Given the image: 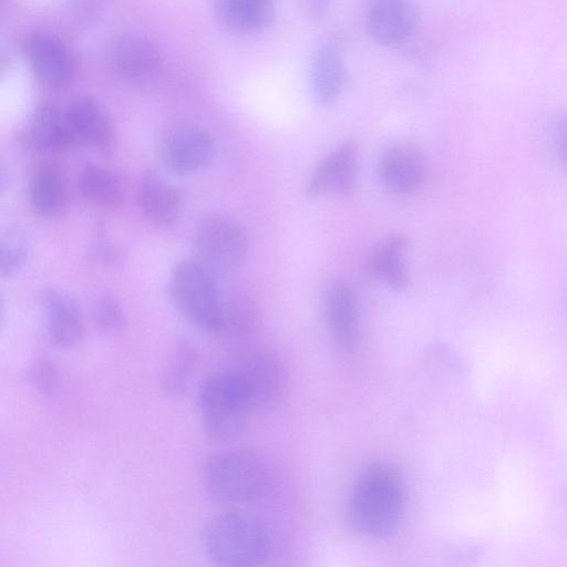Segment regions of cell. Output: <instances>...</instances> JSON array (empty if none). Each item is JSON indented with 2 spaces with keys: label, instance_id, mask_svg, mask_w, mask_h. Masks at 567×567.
Here are the masks:
<instances>
[{
  "label": "cell",
  "instance_id": "cell-6",
  "mask_svg": "<svg viewBox=\"0 0 567 567\" xmlns=\"http://www.w3.org/2000/svg\"><path fill=\"white\" fill-rule=\"evenodd\" d=\"M195 259L214 275H228L239 269L247 258L249 238L236 218L209 213L196 224L193 235Z\"/></svg>",
  "mask_w": 567,
  "mask_h": 567
},
{
  "label": "cell",
  "instance_id": "cell-27",
  "mask_svg": "<svg viewBox=\"0 0 567 567\" xmlns=\"http://www.w3.org/2000/svg\"><path fill=\"white\" fill-rule=\"evenodd\" d=\"M29 380L38 392L43 395H52L59 388V370L52 360L40 357L32 362L29 369Z\"/></svg>",
  "mask_w": 567,
  "mask_h": 567
},
{
  "label": "cell",
  "instance_id": "cell-24",
  "mask_svg": "<svg viewBox=\"0 0 567 567\" xmlns=\"http://www.w3.org/2000/svg\"><path fill=\"white\" fill-rule=\"evenodd\" d=\"M197 359V351L189 341L177 342L162 377V388L167 394L177 396L187 390Z\"/></svg>",
  "mask_w": 567,
  "mask_h": 567
},
{
  "label": "cell",
  "instance_id": "cell-15",
  "mask_svg": "<svg viewBox=\"0 0 567 567\" xmlns=\"http://www.w3.org/2000/svg\"><path fill=\"white\" fill-rule=\"evenodd\" d=\"M44 313V331L50 344L60 349L76 346L84 332L78 305L55 288L42 290L40 296Z\"/></svg>",
  "mask_w": 567,
  "mask_h": 567
},
{
  "label": "cell",
  "instance_id": "cell-12",
  "mask_svg": "<svg viewBox=\"0 0 567 567\" xmlns=\"http://www.w3.org/2000/svg\"><path fill=\"white\" fill-rule=\"evenodd\" d=\"M74 142L110 153L116 140L115 127L104 107L93 97L81 96L70 103L64 112Z\"/></svg>",
  "mask_w": 567,
  "mask_h": 567
},
{
  "label": "cell",
  "instance_id": "cell-20",
  "mask_svg": "<svg viewBox=\"0 0 567 567\" xmlns=\"http://www.w3.org/2000/svg\"><path fill=\"white\" fill-rule=\"evenodd\" d=\"M408 241L401 234H390L373 248L370 268L374 277L388 288L402 291L408 288Z\"/></svg>",
  "mask_w": 567,
  "mask_h": 567
},
{
  "label": "cell",
  "instance_id": "cell-31",
  "mask_svg": "<svg viewBox=\"0 0 567 567\" xmlns=\"http://www.w3.org/2000/svg\"><path fill=\"white\" fill-rule=\"evenodd\" d=\"M9 69V60L8 58L0 52V75L7 72Z\"/></svg>",
  "mask_w": 567,
  "mask_h": 567
},
{
  "label": "cell",
  "instance_id": "cell-30",
  "mask_svg": "<svg viewBox=\"0 0 567 567\" xmlns=\"http://www.w3.org/2000/svg\"><path fill=\"white\" fill-rule=\"evenodd\" d=\"M8 185V171L6 166L0 162V195L4 192Z\"/></svg>",
  "mask_w": 567,
  "mask_h": 567
},
{
  "label": "cell",
  "instance_id": "cell-32",
  "mask_svg": "<svg viewBox=\"0 0 567 567\" xmlns=\"http://www.w3.org/2000/svg\"><path fill=\"white\" fill-rule=\"evenodd\" d=\"M4 313H6V310H4V302H3V299L0 295V331L3 327V322H4Z\"/></svg>",
  "mask_w": 567,
  "mask_h": 567
},
{
  "label": "cell",
  "instance_id": "cell-14",
  "mask_svg": "<svg viewBox=\"0 0 567 567\" xmlns=\"http://www.w3.org/2000/svg\"><path fill=\"white\" fill-rule=\"evenodd\" d=\"M417 11L412 0H368L367 28L380 44L393 45L414 31Z\"/></svg>",
  "mask_w": 567,
  "mask_h": 567
},
{
  "label": "cell",
  "instance_id": "cell-18",
  "mask_svg": "<svg viewBox=\"0 0 567 567\" xmlns=\"http://www.w3.org/2000/svg\"><path fill=\"white\" fill-rule=\"evenodd\" d=\"M236 369L248 384L255 405L275 401L284 386V370L279 361L264 351L250 352L239 360Z\"/></svg>",
  "mask_w": 567,
  "mask_h": 567
},
{
  "label": "cell",
  "instance_id": "cell-5",
  "mask_svg": "<svg viewBox=\"0 0 567 567\" xmlns=\"http://www.w3.org/2000/svg\"><path fill=\"white\" fill-rule=\"evenodd\" d=\"M207 492L224 503H249L267 488L268 473L260 457L244 449L210 455L203 470Z\"/></svg>",
  "mask_w": 567,
  "mask_h": 567
},
{
  "label": "cell",
  "instance_id": "cell-2",
  "mask_svg": "<svg viewBox=\"0 0 567 567\" xmlns=\"http://www.w3.org/2000/svg\"><path fill=\"white\" fill-rule=\"evenodd\" d=\"M200 538L207 558L225 567L258 566L268 558L271 547L266 526L241 512L214 516L205 524Z\"/></svg>",
  "mask_w": 567,
  "mask_h": 567
},
{
  "label": "cell",
  "instance_id": "cell-23",
  "mask_svg": "<svg viewBox=\"0 0 567 567\" xmlns=\"http://www.w3.org/2000/svg\"><path fill=\"white\" fill-rule=\"evenodd\" d=\"M29 198L33 209L42 216H54L63 209L65 184L56 166L42 165L34 172L29 183Z\"/></svg>",
  "mask_w": 567,
  "mask_h": 567
},
{
  "label": "cell",
  "instance_id": "cell-29",
  "mask_svg": "<svg viewBox=\"0 0 567 567\" xmlns=\"http://www.w3.org/2000/svg\"><path fill=\"white\" fill-rule=\"evenodd\" d=\"M310 9L316 16H321L328 8L329 0H309Z\"/></svg>",
  "mask_w": 567,
  "mask_h": 567
},
{
  "label": "cell",
  "instance_id": "cell-22",
  "mask_svg": "<svg viewBox=\"0 0 567 567\" xmlns=\"http://www.w3.org/2000/svg\"><path fill=\"white\" fill-rule=\"evenodd\" d=\"M79 189L86 200L104 208H120L124 200L118 176L109 168L92 163L82 169Z\"/></svg>",
  "mask_w": 567,
  "mask_h": 567
},
{
  "label": "cell",
  "instance_id": "cell-3",
  "mask_svg": "<svg viewBox=\"0 0 567 567\" xmlns=\"http://www.w3.org/2000/svg\"><path fill=\"white\" fill-rule=\"evenodd\" d=\"M197 399L204 432L216 442L238 439L255 406L248 384L234 368L208 375L199 386Z\"/></svg>",
  "mask_w": 567,
  "mask_h": 567
},
{
  "label": "cell",
  "instance_id": "cell-21",
  "mask_svg": "<svg viewBox=\"0 0 567 567\" xmlns=\"http://www.w3.org/2000/svg\"><path fill=\"white\" fill-rule=\"evenodd\" d=\"M28 136L33 147L43 153H55L74 145L64 112L50 103L37 107Z\"/></svg>",
  "mask_w": 567,
  "mask_h": 567
},
{
  "label": "cell",
  "instance_id": "cell-9",
  "mask_svg": "<svg viewBox=\"0 0 567 567\" xmlns=\"http://www.w3.org/2000/svg\"><path fill=\"white\" fill-rule=\"evenodd\" d=\"M22 52L42 86L58 90L73 79L74 59L65 44L55 37L43 32L30 33L22 41Z\"/></svg>",
  "mask_w": 567,
  "mask_h": 567
},
{
  "label": "cell",
  "instance_id": "cell-26",
  "mask_svg": "<svg viewBox=\"0 0 567 567\" xmlns=\"http://www.w3.org/2000/svg\"><path fill=\"white\" fill-rule=\"evenodd\" d=\"M92 317L96 329L105 336L118 334L126 323L121 303L111 296H102L95 301Z\"/></svg>",
  "mask_w": 567,
  "mask_h": 567
},
{
  "label": "cell",
  "instance_id": "cell-8",
  "mask_svg": "<svg viewBox=\"0 0 567 567\" xmlns=\"http://www.w3.org/2000/svg\"><path fill=\"white\" fill-rule=\"evenodd\" d=\"M216 154L214 137L194 124H177L166 130L158 144L162 164L172 173L188 175L207 167Z\"/></svg>",
  "mask_w": 567,
  "mask_h": 567
},
{
  "label": "cell",
  "instance_id": "cell-28",
  "mask_svg": "<svg viewBox=\"0 0 567 567\" xmlns=\"http://www.w3.org/2000/svg\"><path fill=\"white\" fill-rule=\"evenodd\" d=\"M94 257L107 265H120L123 261L122 250L112 243L100 240L93 248Z\"/></svg>",
  "mask_w": 567,
  "mask_h": 567
},
{
  "label": "cell",
  "instance_id": "cell-7",
  "mask_svg": "<svg viewBox=\"0 0 567 567\" xmlns=\"http://www.w3.org/2000/svg\"><path fill=\"white\" fill-rule=\"evenodd\" d=\"M106 63L116 80L141 87L159 78L164 59L159 47L148 37L123 33L110 43Z\"/></svg>",
  "mask_w": 567,
  "mask_h": 567
},
{
  "label": "cell",
  "instance_id": "cell-1",
  "mask_svg": "<svg viewBox=\"0 0 567 567\" xmlns=\"http://www.w3.org/2000/svg\"><path fill=\"white\" fill-rule=\"evenodd\" d=\"M405 507V485L389 463L375 462L358 476L351 491L347 518L350 527L371 539H388L399 528Z\"/></svg>",
  "mask_w": 567,
  "mask_h": 567
},
{
  "label": "cell",
  "instance_id": "cell-16",
  "mask_svg": "<svg viewBox=\"0 0 567 567\" xmlns=\"http://www.w3.org/2000/svg\"><path fill=\"white\" fill-rule=\"evenodd\" d=\"M346 83L343 50L339 39H326L317 49L311 63L310 85L316 101L322 106L334 104Z\"/></svg>",
  "mask_w": 567,
  "mask_h": 567
},
{
  "label": "cell",
  "instance_id": "cell-11",
  "mask_svg": "<svg viewBox=\"0 0 567 567\" xmlns=\"http://www.w3.org/2000/svg\"><path fill=\"white\" fill-rule=\"evenodd\" d=\"M426 172L424 152L414 142H398L388 147L379 162V175L391 194L405 196L416 192Z\"/></svg>",
  "mask_w": 567,
  "mask_h": 567
},
{
  "label": "cell",
  "instance_id": "cell-10",
  "mask_svg": "<svg viewBox=\"0 0 567 567\" xmlns=\"http://www.w3.org/2000/svg\"><path fill=\"white\" fill-rule=\"evenodd\" d=\"M357 163L355 142L340 143L311 171L305 185L306 195L311 198L350 195L355 185Z\"/></svg>",
  "mask_w": 567,
  "mask_h": 567
},
{
  "label": "cell",
  "instance_id": "cell-13",
  "mask_svg": "<svg viewBox=\"0 0 567 567\" xmlns=\"http://www.w3.org/2000/svg\"><path fill=\"white\" fill-rule=\"evenodd\" d=\"M323 316L333 340L346 351H353L359 339L355 293L344 280L330 281L323 292Z\"/></svg>",
  "mask_w": 567,
  "mask_h": 567
},
{
  "label": "cell",
  "instance_id": "cell-25",
  "mask_svg": "<svg viewBox=\"0 0 567 567\" xmlns=\"http://www.w3.org/2000/svg\"><path fill=\"white\" fill-rule=\"evenodd\" d=\"M28 246L24 236L16 228L0 229V278L17 274L24 265Z\"/></svg>",
  "mask_w": 567,
  "mask_h": 567
},
{
  "label": "cell",
  "instance_id": "cell-19",
  "mask_svg": "<svg viewBox=\"0 0 567 567\" xmlns=\"http://www.w3.org/2000/svg\"><path fill=\"white\" fill-rule=\"evenodd\" d=\"M277 0H210L218 20L230 31L251 34L274 21Z\"/></svg>",
  "mask_w": 567,
  "mask_h": 567
},
{
  "label": "cell",
  "instance_id": "cell-33",
  "mask_svg": "<svg viewBox=\"0 0 567 567\" xmlns=\"http://www.w3.org/2000/svg\"><path fill=\"white\" fill-rule=\"evenodd\" d=\"M3 7V0H0V10L2 9Z\"/></svg>",
  "mask_w": 567,
  "mask_h": 567
},
{
  "label": "cell",
  "instance_id": "cell-4",
  "mask_svg": "<svg viewBox=\"0 0 567 567\" xmlns=\"http://www.w3.org/2000/svg\"><path fill=\"white\" fill-rule=\"evenodd\" d=\"M168 296L175 309L193 326L206 332L225 327V300L216 275L195 258L174 265L168 278Z\"/></svg>",
  "mask_w": 567,
  "mask_h": 567
},
{
  "label": "cell",
  "instance_id": "cell-17",
  "mask_svg": "<svg viewBox=\"0 0 567 567\" xmlns=\"http://www.w3.org/2000/svg\"><path fill=\"white\" fill-rule=\"evenodd\" d=\"M136 198L143 214L157 225H174L179 217L181 190L156 171H146L142 175Z\"/></svg>",
  "mask_w": 567,
  "mask_h": 567
}]
</instances>
